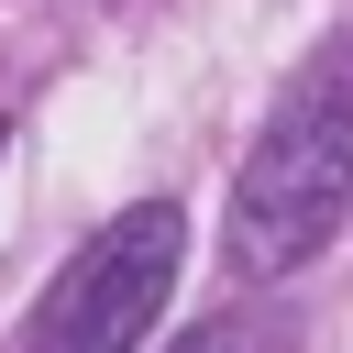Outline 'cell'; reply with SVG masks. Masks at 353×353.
<instances>
[{"label":"cell","instance_id":"cell-2","mask_svg":"<svg viewBox=\"0 0 353 353\" xmlns=\"http://www.w3.org/2000/svg\"><path fill=\"white\" fill-rule=\"evenodd\" d=\"M176 254H188V210L176 199H132L121 221H99L66 276L33 309V353H143L154 309L176 298Z\"/></svg>","mask_w":353,"mask_h":353},{"label":"cell","instance_id":"cell-1","mask_svg":"<svg viewBox=\"0 0 353 353\" xmlns=\"http://www.w3.org/2000/svg\"><path fill=\"white\" fill-rule=\"evenodd\" d=\"M342 221H353V44H331L254 132L221 254H232V276H298Z\"/></svg>","mask_w":353,"mask_h":353},{"label":"cell","instance_id":"cell-3","mask_svg":"<svg viewBox=\"0 0 353 353\" xmlns=\"http://www.w3.org/2000/svg\"><path fill=\"white\" fill-rule=\"evenodd\" d=\"M176 353H276V342H265L254 320H199V331H188Z\"/></svg>","mask_w":353,"mask_h":353}]
</instances>
